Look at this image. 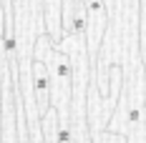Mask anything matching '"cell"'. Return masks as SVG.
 <instances>
[{
  "instance_id": "6da1fadb",
  "label": "cell",
  "mask_w": 146,
  "mask_h": 143,
  "mask_svg": "<svg viewBox=\"0 0 146 143\" xmlns=\"http://www.w3.org/2000/svg\"><path fill=\"white\" fill-rule=\"evenodd\" d=\"M33 58L40 60L48 71V93H50V105L58 115L60 128H71V93H73V73L71 60L66 53L53 48L48 35H38L33 45Z\"/></svg>"
},
{
  "instance_id": "7a4b0ae2",
  "label": "cell",
  "mask_w": 146,
  "mask_h": 143,
  "mask_svg": "<svg viewBox=\"0 0 146 143\" xmlns=\"http://www.w3.org/2000/svg\"><path fill=\"white\" fill-rule=\"evenodd\" d=\"M30 78H33V96H35V108L38 115H43L50 108V93H48V71L40 60L33 58L30 63Z\"/></svg>"
},
{
  "instance_id": "3957f363",
  "label": "cell",
  "mask_w": 146,
  "mask_h": 143,
  "mask_svg": "<svg viewBox=\"0 0 146 143\" xmlns=\"http://www.w3.org/2000/svg\"><path fill=\"white\" fill-rule=\"evenodd\" d=\"M40 5H43L45 35L50 38V43L56 45L63 38V30H60V0H40Z\"/></svg>"
},
{
  "instance_id": "277c9868",
  "label": "cell",
  "mask_w": 146,
  "mask_h": 143,
  "mask_svg": "<svg viewBox=\"0 0 146 143\" xmlns=\"http://www.w3.org/2000/svg\"><path fill=\"white\" fill-rule=\"evenodd\" d=\"M91 143H126V138L121 133H113V130H98L96 136H91Z\"/></svg>"
},
{
  "instance_id": "5b68a950",
  "label": "cell",
  "mask_w": 146,
  "mask_h": 143,
  "mask_svg": "<svg viewBox=\"0 0 146 143\" xmlns=\"http://www.w3.org/2000/svg\"><path fill=\"white\" fill-rule=\"evenodd\" d=\"M144 108H146V96H144Z\"/></svg>"
}]
</instances>
